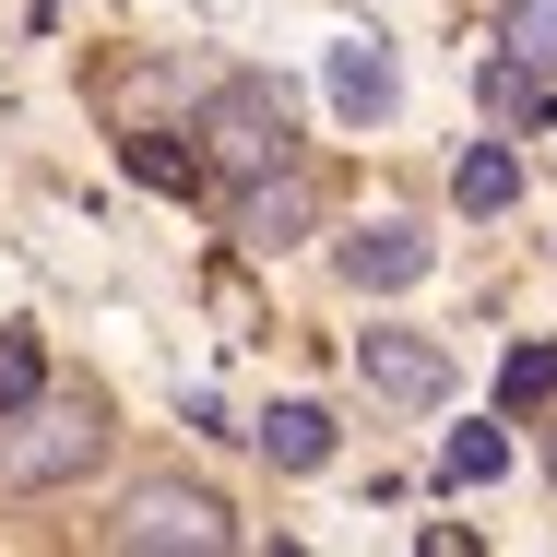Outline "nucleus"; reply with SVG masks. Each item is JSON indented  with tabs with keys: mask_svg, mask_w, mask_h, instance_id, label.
<instances>
[{
	"mask_svg": "<svg viewBox=\"0 0 557 557\" xmlns=\"http://www.w3.org/2000/svg\"><path fill=\"white\" fill-rule=\"evenodd\" d=\"M450 202H462V214H510V202H522V154H510V143H462V154H450Z\"/></svg>",
	"mask_w": 557,
	"mask_h": 557,
	"instance_id": "nucleus-8",
	"label": "nucleus"
},
{
	"mask_svg": "<svg viewBox=\"0 0 557 557\" xmlns=\"http://www.w3.org/2000/svg\"><path fill=\"white\" fill-rule=\"evenodd\" d=\"M131 178H143V190H190L202 154H190V143H131Z\"/></svg>",
	"mask_w": 557,
	"mask_h": 557,
	"instance_id": "nucleus-14",
	"label": "nucleus"
},
{
	"mask_svg": "<svg viewBox=\"0 0 557 557\" xmlns=\"http://www.w3.org/2000/svg\"><path fill=\"white\" fill-rule=\"evenodd\" d=\"M392 96H404V84H392V48H380V36H344L333 48V108L344 119H392Z\"/></svg>",
	"mask_w": 557,
	"mask_h": 557,
	"instance_id": "nucleus-7",
	"label": "nucleus"
},
{
	"mask_svg": "<svg viewBox=\"0 0 557 557\" xmlns=\"http://www.w3.org/2000/svg\"><path fill=\"white\" fill-rule=\"evenodd\" d=\"M96 450H108V428H96L84 392H36V404L0 416V486H72Z\"/></svg>",
	"mask_w": 557,
	"mask_h": 557,
	"instance_id": "nucleus-1",
	"label": "nucleus"
},
{
	"mask_svg": "<svg viewBox=\"0 0 557 557\" xmlns=\"http://www.w3.org/2000/svg\"><path fill=\"white\" fill-rule=\"evenodd\" d=\"M498 462H510V440H498V428H450V450H440L450 486H498Z\"/></svg>",
	"mask_w": 557,
	"mask_h": 557,
	"instance_id": "nucleus-11",
	"label": "nucleus"
},
{
	"mask_svg": "<svg viewBox=\"0 0 557 557\" xmlns=\"http://www.w3.org/2000/svg\"><path fill=\"white\" fill-rule=\"evenodd\" d=\"M261 450H273L285 474H321V462H333V416H321V404H273V416H261Z\"/></svg>",
	"mask_w": 557,
	"mask_h": 557,
	"instance_id": "nucleus-9",
	"label": "nucleus"
},
{
	"mask_svg": "<svg viewBox=\"0 0 557 557\" xmlns=\"http://www.w3.org/2000/svg\"><path fill=\"white\" fill-rule=\"evenodd\" d=\"M333 261H344V285H356V297H392V285H416V273H428V237H416L404 214H380V225H356Z\"/></svg>",
	"mask_w": 557,
	"mask_h": 557,
	"instance_id": "nucleus-5",
	"label": "nucleus"
},
{
	"mask_svg": "<svg viewBox=\"0 0 557 557\" xmlns=\"http://www.w3.org/2000/svg\"><path fill=\"white\" fill-rule=\"evenodd\" d=\"M202 143H214V166H237V178H261V166H297V108H285V84L237 72L214 108H202Z\"/></svg>",
	"mask_w": 557,
	"mask_h": 557,
	"instance_id": "nucleus-3",
	"label": "nucleus"
},
{
	"mask_svg": "<svg viewBox=\"0 0 557 557\" xmlns=\"http://www.w3.org/2000/svg\"><path fill=\"white\" fill-rule=\"evenodd\" d=\"M546 474H557V428H546Z\"/></svg>",
	"mask_w": 557,
	"mask_h": 557,
	"instance_id": "nucleus-15",
	"label": "nucleus"
},
{
	"mask_svg": "<svg viewBox=\"0 0 557 557\" xmlns=\"http://www.w3.org/2000/svg\"><path fill=\"white\" fill-rule=\"evenodd\" d=\"M356 368H368L380 404H440L450 392V344H428V333H356Z\"/></svg>",
	"mask_w": 557,
	"mask_h": 557,
	"instance_id": "nucleus-4",
	"label": "nucleus"
},
{
	"mask_svg": "<svg viewBox=\"0 0 557 557\" xmlns=\"http://www.w3.org/2000/svg\"><path fill=\"white\" fill-rule=\"evenodd\" d=\"M498 48L534 60V72L557 84V0H498Z\"/></svg>",
	"mask_w": 557,
	"mask_h": 557,
	"instance_id": "nucleus-10",
	"label": "nucleus"
},
{
	"mask_svg": "<svg viewBox=\"0 0 557 557\" xmlns=\"http://www.w3.org/2000/svg\"><path fill=\"white\" fill-rule=\"evenodd\" d=\"M36 392H48V344H36V333H0V416L36 404Z\"/></svg>",
	"mask_w": 557,
	"mask_h": 557,
	"instance_id": "nucleus-12",
	"label": "nucleus"
},
{
	"mask_svg": "<svg viewBox=\"0 0 557 557\" xmlns=\"http://www.w3.org/2000/svg\"><path fill=\"white\" fill-rule=\"evenodd\" d=\"M297 225H309V178H297V166H261V178L237 190V237H249V249H285Z\"/></svg>",
	"mask_w": 557,
	"mask_h": 557,
	"instance_id": "nucleus-6",
	"label": "nucleus"
},
{
	"mask_svg": "<svg viewBox=\"0 0 557 557\" xmlns=\"http://www.w3.org/2000/svg\"><path fill=\"white\" fill-rule=\"evenodd\" d=\"M557 392V344H510V368H498V404H546Z\"/></svg>",
	"mask_w": 557,
	"mask_h": 557,
	"instance_id": "nucleus-13",
	"label": "nucleus"
},
{
	"mask_svg": "<svg viewBox=\"0 0 557 557\" xmlns=\"http://www.w3.org/2000/svg\"><path fill=\"white\" fill-rule=\"evenodd\" d=\"M108 546L119 557H225L237 546V522H225V498L214 486H178V474H154V486H131L119 498V522H108Z\"/></svg>",
	"mask_w": 557,
	"mask_h": 557,
	"instance_id": "nucleus-2",
	"label": "nucleus"
}]
</instances>
